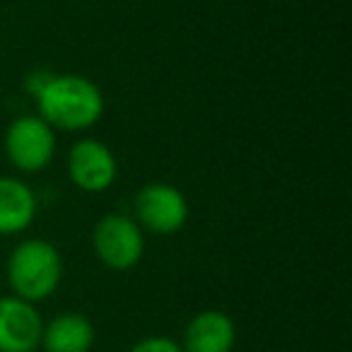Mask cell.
<instances>
[{
    "mask_svg": "<svg viewBox=\"0 0 352 352\" xmlns=\"http://www.w3.org/2000/svg\"><path fill=\"white\" fill-rule=\"evenodd\" d=\"M46 352H89L94 345V326L82 314H60L41 331Z\"/></svg>",
    "mask_w": 352,
    "mask_h": 352,
    "instance_id": "cell-9",
    "label": "cell"
},
{
    "mask_svg": "<svg viewBox=\"0 0 352 352\" xmlns=\"http://www.w3.org/2000/svg\"><path fill=\"white\" fill-rule=\"evenodd\" d=\"M92 246L97 258L111 270H131L142 258L145 239L140 225L128 215H104L94 225Z\"/></svg>",
    "mask_w": 352,
    "mask_h": 352,
    "instance_id": "cell-3",
    "label": "cell"
},
{
    "mask_svg": "<svg viewBox=\"0 0 352 352\" xmlns=\"http://www.w3.org/2000/svg\"><path fill=\"white\" fill-rule=\"evenodd\" d=\"M39 311L20 297H0V352H34L41 345Z\"/></svg>",
    "mask_w": 352,
    "mask_h": 352,
    "instance_id": "cell-7",
    "label": "cell"
},
{
    "mask_svg": "<svg viewBox=\"0 0 352 352\" xmlns=\"http://www.w3.org/2000/svg\"><path fill=\"white\" fill-rule=\"evenodd\" d=\"M68 174L78 188L102 193L116 182V157L99 140H78L68 152Z\"/></svg>",
    "mask_w": 352,
    "mask_h": 352,
    "instance_id": "cell-6",
    "label": "cell"
},
{
    "mask_svg": "<svg viewBox=\"0 0 352 352\" xmlns=\"http://www.w3.org/2000/svg\"><path fill=\"white\" fill-rule=\"evenodd\" d=\"M135 217L152 234H174L188 220V203L179 188L169 184H150L135 196Z\"/></svg>",
    "mask_w": 352,
    "mask_h": 352,
    "instance_id": "cell-5",
    "label": "cell"
},
{
    "mask_svg": "<svg viewBox=\"0 0 352 352\" xmlns=\"http://www.w3.org/2000/svg\"><path fill=\"white\" fill-rule=\"evenodd\" d=\"M63 278V261L54 244L44 239H27L10 254L8 283L15 297L25 302H41L51 297Z\"/></svg>",
    "mask_w": 352,
    "mask_h": 352,
    "instance_id": "cell-2",
    "label": "cell"
},
{
    "mask_svg": "<svg viewBox=\"0 0 352 352\" xmlns=\"http://www.w3.org/2000/svg\"><path fill=\"white\" fill-rule=\"evenodd\" d=\"M128 352H184V347L171 338H145L135 342Z\"/></svg>",
    "mask_w": 352,
    "mask_h": 352,
    "instance_id": "cell-11",
    "label": "cell"
},
{
    "mask_svg": "<svg viewBox=\"0 0 352 352\" xmlns=\"http://www.w3.org/2000/svg\"><path fill=\"white\" fill-rule=\"evenodd\" d=\"M39 116L51 128L85 131L104 113L102 89L82 75H56L36 92Z\"/></svg>",
    "mask_w": 352,
    "mask_h": 352,
    "instance_id": "cell-1",
    "label": "cell"
},
{
    "mask_svg": "<svg viewBox=\"0 0 352 352\" xmlns=\"http://www.w3.org/2000/svg\"><path fill=\"white\" fill-rule=\"evenodd\" d=\"M36 215L34 191L20 179H0V234H17L32 225Z\"/></svg>",
    "mask_w": 352,
    "mask_h": 352,
    "instance_id": "cell-10",
    "label": "cell"
},
{
    "mask_svg": "<svg viewBox=\"0 0 352 352\" xmlns=\"http://www.w3.org/2000/svg\"><path fill=\"white\" fill-rule=\"evenodd\" d=\"M6 152L20 171L34 174L51 164L56 155L54 128L41 116H20L6 133Z\"/></svg>",
    "mask_w": 352,
    "mask_h": 352,
    "instance_id": "cell-4",
    "label": "cell"
},
{
    "mask_svg": "<svg viewBox=\"0 0 352 352\" xmlns=\"http://www.w3.org/2000/svg\"><path fill=\"white\" fill-rule=\"evenodd\" d=\"M236 342L234 321L225 311L208 309L191 318L184 333V352H232Z\"/></svg>",
    "mask_w": 352,
    "mask_h": 352,
    "instance_id": "cell-8",
    "label": "cell"
}]
</instances>
